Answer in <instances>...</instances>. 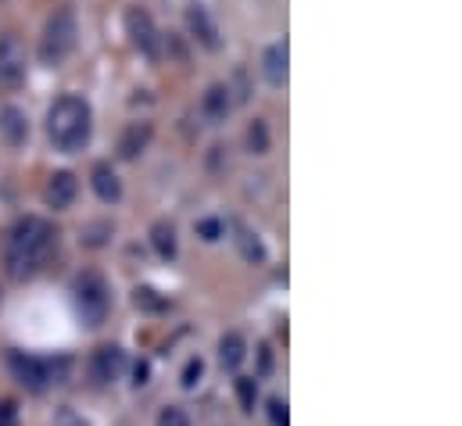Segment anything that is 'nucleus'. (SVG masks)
<instances>
[{"instance_id":"obj_1","label":"nucleus","mask_w":462,"mask_h":426,"mask_svg":"<svg viewBox=\"0 0 462 426\" xmlns=\"http://www.w3.org/2000/svg\"><path fill=\"white\" fill-rule=\"evenodd\" d=\"M58 247V229L43 215H22L4 233V269L11 280H32L43 273Z\"/></svg>"},{"instance_id":"obj_2","label":"nucleus","mask_w":462,"mask_h":426,"mask_svg":"<svg viewBox=\"0 0 462 426\" xmlns=\"http://www.w3.org/2000/svg\"><path fill=\"white\" fill-rule=\"evenodd\" d=\"M94 136V107L79 94H65L47 107V140L61 154H76Z\"/></svg>"},{"instance_id":"obj_3","label":"nucleus","mask_w":462,"mask_h":426,"mask_svg":"<svg viewBox=\"0 0 462 426\" xmlns=\"http://www.w3.org/2000/svg\"><path fill=\"white\" fill-rule=\"evenodd\" d=\"M79 47V18H76V7H58L47 22H43V32H40V65L47 69H58L72 58V51Z\"/></svg>"},{"instance_id":"obj_4","label":"nucleus","mask_w":462,"mask_h":426,"mask_svg":"<svg viewBox=\"0 0 462 426\" xmlns=\"http://www.w3.org/2000/svg\"><path fill=\"white\" fill-rule=\"evenodd\" d=\"M4 362H7V369H11V376L29 391V394H43L51 384H65V376H69V358H40V355H29V351H18V347H11L7 355H4Z\"/></svg>"},{"instance_id":"obj_5","label":"nucleus","mask_w":462,"mask_h":426,"mask_svg":"<svg viewBox=\"0 0 462 426\" xmlns=\"http://www.w3.org/2000/svg\"><path fill=\"white\" fill-rule=\"evenodd\" d=\"M72 305H76V316L87 329H97L105 326L108 312H112V287L108 280L97 273V269H87L72 280Z\"/></svg>"},{"instance_id":"obj_6","label":"nucleus","mask_w":462,"mask_h":426,"mask_svg":"<svg viewBox=\"0 0 462 426\" xmlns=\"http://www.w3.org/2000/svg\"><path fill=\"white\" fill-rule=\"evenodd\" d=\"M122 25H125L129 43H133L143 58H151V61H154V58L162 54V36H158V25H154V18H151V11H147V7H140V4L125 7Z\"/></svg>"},{"instance_id":"obj_7","label":"nucleus","mask_w":462,"mask_h":426,"mask_svg":"<svg viewBox=\"0 0 462 426\" xmlns=\"http://www.w3.org/2000/svg\"><path fill=\"white\" fill-rule=\"evenodd\" d=\"M29 72L25 47L14 32H0V87H22Z\"/></svg>"},{"instance_id":"obj_8","label":"nucleus","mask_w":462,"mask_h":426,"mask_svg":"<svg viewBox=\"0 0 462 426\" xmlns=\"http://www.w3.org/2000/svg\"><path fill=\"white\" fill-rule=\"evenodd\" d=\"M125 351L118 347V344H101L94 355H90V380L97 384V387H108V384H116L122 380V373H125Z\"/></svg>"},{"instance_id":"obj_9","label":"nucleus","mask_w":462,"mask_h":426,"mask_svg":"<svg viewBox=\"0 0 462 426\" xmlns=\"http://www.w3.org/2000/svg\"><path fill=\"white\" fill-rule=\"evenodd\" d=\"M187 32L194 43H201L205 51H219L223 47V36H219V25L212 18V11L205 4H190L187 7Z\"/></svg>"},{"instance_id":"obj_10","label":"nucleus","mask_w":462,"mask_h":426,"mask_svg":"<svg viewBox=\"0 0 462 426\" xmlns=\"http://www.w3.org/2000/svg\"><path fill=\"white\" fill-rule=\"evenodd\" d=\"M76 194H79V180H76V172H69V169L51 172V180H47V187H43V201H47V208L65 212V208L76 205Z\"/></svg>"},{"instance_id":"obj_11","label":"nucleus","mask_w":462,"mask_h":426,"mask_svg":"<svg viewBox=\"0 0 462 426\" xmlns=\"http://www.w3.org/2000/svg\"><path fill=\"white\" fill-rule=\"evenodd\" d=\"M151 140H154V125H151V122H143V118H140V122H129V125L122 129V136H118V147H116L118 158H122V162H136V158L151 147Z\"/></svg>"},{"instance_id":"obj_12","label":"nucleus","mask_w":462,"mask_h":426,"mask_svg":"<svg viewBox=\"0 0 462 426\" xmlns=\"http://www.w3.org/2000/svg\"><path fill=\"white\" fill-rule=\"evenodd\" d=\"M262 76L269 87H283L291 76V54H287V40H276L262 51Z\"/></svg>"},{"instance_id":"obj_13","label":"nucleus","mask_w":462,"mask_h":426,"mask_svg":"<svg viewBox=\"0 0 462 426\" xmlns=\"http://www.w3.org/2000/svg\"><path fill=\"white\" fill-rule=\"evenodd\" d=\"M0 140H4L7 147H22V144L29 140V118H25L22 107H14V105L0 107Z\"/></svg>"},{"instance_id":"obj_14","label":"nucleus","mask_w":462,"mask_h":426,"mask_svg":"<svg viewBox=\"0 0 462 426\" xmlns=\"http://www.w3.org/2000/svg\"><path fill=\"white\" fill-rule=\"evenodd\" d=\"M90 187H94V194H97L105 205H118V201H122V180H118V172L108 162H97V165L90 169Z\"/></svg>"},{"instance_id":"obj_15","label":"nucleus","mask_w":462,"mask_h":426,"mask_svg":"<svg viewBox=\"0 0 462 426\" xmlns=\"http://www.w3.org/2000/svg\"><path fill=\"white\" fill-rule=\"evenodd\" d=\"M230 107H233V97L226 83H212V87L205 90V97H201V115H205L208 122H226Z\"/></svg>"},{"instance_id":"obj_16","label":"nucleus","mask_w":462,"mask_h":426,"mask_svg":"<svg viewBox=\"0 0 462 426\" xmlns=\"http://www.w3.org/2000/svg\"><path fill=\"white\" fill-rule=\"evenodd\" d=\"M233 229H236V236H233V240H236V247H240V258H244L247 265H265V262H269V251H265L262 236H258L254 229L240 226V222H236Z\"/></svg>"},{"instance_id":"obj_17","label":"nucleus","mask_w":462,"mask_h":426,"mask_svg":"<svg viewBox=\"0 0 462 426\" xmlns=\"http://www.w3.org/2000/svg\"><path fill=\"white\" fill-rule=\"evenodd\" d=\"M151 247L158 251V258H165V262H172L176 255H180V236H176V226L172 222H154L151 226Z\"/></svg>"},{"instance_id":"obj_18","label":"nucleus","mask_w":462,"mask_h":426,"mask_svg":"<svg viewBox=\"0 0 462 426\" xmlns=\"http://www.w3.org/2000/svg\"><path fill=\"white\" fill-rule=\"evenodd\" d=\"M244 358H247V340H244L236 329H230V333L219 340V362H223V369L236 373Z\"/></svg>"},{"instance_id":"obj_19","label":"nucleus","mask_w":462,"mask_h":426,"mask_svg":"<svg viewBox=\"0 0 462 426\" xmlns=\"http://www.w3.org/2000/svg\"><path fill=\"white\" fill-rule=\"evenodd\" d=\"M247 151L251 154H269V144H273V136H269V125H265V118H254L251 125H247Z\"/></svg>"},{"instance_id":"obj_20","label":"nucleus","mask_w":462,"mask_h":426,"mask_svg":"<svg viewBox=\"0 0 462 426\" xmlns=\"http://www.w3.org/2000/svg\"><path fill=\"white\" fill-rule=\"evenodd\" d=\"M133 301H136V309H147V312H165L169 309V301L154 287H136L133 291Z\"/></svg>"},{"instance_id":"obj_21","label":"nucleus","mask_w":462,"mask_h":426,"mask_svg":"<svg viewBox=\"0 0 462 426\" xmlns=\"http://www.w3.org/2000/svg\"><path fill=\"white\" fill-rule=\"evenodd\" d=\"M108 236H112V222L101 218V222H87L79 240H83L87 247H101V244H108Z\"/></svg>"},{"instance_id":"obj_22","label":"nucleus","mask_w":462,"mask_h":426,"mask_svg":"<svg viewBox=\"0 0 462 426\" xmlns=\"http://www.w3.org/2000/svg\"><path fill=\"white\" fill-rule=\"evenodd\" d=\"M236 398L244 412H254V398H258V380L254 376H236Z\"/></svg>"},{"instance_id":"obj_23","label":"nucleus","mask_w":462,"mask_h":426,"mask_svg":"<svg viewBox=\"0 0 462 426\" xmlns=\"http://www.w3.org/2000/svg\"><path fill=\"white\" fill-rule=\"evenodd\" d=\"M198 236L205 240V244H216V240H223V233H226V226H223V218H216V215H208V218H198Z\"/></svg>"},{"instance_id":"obj_24","label":"nucleus","mask_w":462,"mask_h":426,"mask_svg":"<svg viewBox=\"0 0 462 426\" xmlns=\"http://www.w3.org/2000/svg\"><path fill=\"white\" fill-rule=\"evenodd\" d=\"M201 376H205V362H201V358H190V362L183 366V376H180L183 391H194V387L201 384Z\"/></svg>"},{"instance_id":"obj_25","label":"nucleus","mask_w":462,"mask_h":426,"mask_svg":"<svg viewBox=\"0 0 462 426\" xmlns=\"http://www.w3.org/2000/svg\"><path fill=\"white\" fill-rule=\"evenodd\" d=\"M158 426H190V416L180 409V405H165L158 412Z\"/></svg>"},{"instance_id":"obj_26","label":"nucleus","mask_w":462,"mask_h":426,"mask_svg":"<svg viewBox=\"0 0 462 426\" xmlns=\"http://www.w3.org/2000/svg\"><path fill=\"white\" fill-rule=\"evenodd\" d=\"M0 426H18V402L11 398L0 402Z\"/></svg>"},{"instance_id":"obj_27","label":"nucleus","mask_w":462,"mask_h":426,"mask_svg":"<svg viewBox=\"0 0 462 426\" xmlns=\"http://www.w3.org/2000/svg\"><path fill=\"white\" fill-rule=\"evenodd\" d=\"M269 420H273V426H287L291 420H287V405L280 402V398H273L269 402Z\"/></svg>"},{"instance_id":"obj_28","label":"nucleus","mask_w":462,"mask_h":426,"mask_svg":"<svg viewBox=\"0 0 462 426\" xmlns=\"http://www.w3.org/2000/svg\"><path fill=\"white\" fill-rule=\"evenodd\" d=\"M133 376H136L133 384H136V387H143V384H147V376H151V366H147V362H136V366H133Z\"/></svg>"}]
</instances>
